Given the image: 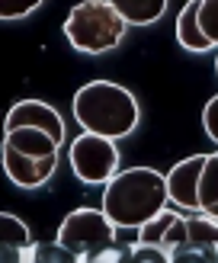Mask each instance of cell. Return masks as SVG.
<instances>
[{
  "instance_id": "obj_1",
  "label": "cell",
  "mask_w": 218,
  "mask_h": 263,
  "mask_svg": "<svg viewBox=\"0 0 218 263\" xmlns=\"http://www.w3.org/2000/svg\"><path fill=\"white\" fill-rule=\"evenodd\" d=\"M167 199V177L151 167H132L106 186L103 212L115 228H145L164 212Z\"/></svg>"
},
{
  "instance_id": "obj_2",
  "label": "cell",
  "mask_w": 218,
  "mask_h": 263,
  "mask_svg": "<svg viewBox=\"0 0 218 263\" xmlns=\"http://www.w3.org/2000/svg\"><path fill=\"white\" fill-rule=\"evenodd\" d=\"M74 119L90 135L122 138L138 125V103L125 87L109 81H90L74 97Z\"/></svg>"
},
{
  "instance_id": "obj_3",
  "label": "cell",
  "mask_w": 218,
  "mask_h": 263,
  "mask_svg": "<svg viewBox=\"0 0 218 263\" xmlns=\"http://www.w3.org/2000/svg\"><path fill=\"white\" fill-rule=\"evenodd\" d=\"M125 26L109 0H81L64 20V35L84 55H106L122 42Z\"/></svg>"
},
{
  "instance_id": "obj_4",
  "label": "cell",
  "mask_w": 218,
  "mask_h": 263,
  "mask_svg": "<svg viewBox=\"0 0 218 263\" xmlns=\"http://www.w3.org/2000/svg\"><path fill=\"white\" fill-rule=\"evenodd\" d=\"M112 238H115V225L106 218V212H93V209L71 212L61 221V231H58V241L84 260L90 254H96L100 247H106Z\"/></svg>"
},
{
  "instance_id": "obj_5",
  "label": "cell",
  "mask_w": 218,
  "mask_h": 263,
  "mask_svg": "<svg viewBox=\"0 0 218 263\" xmlns=\"http://www.w3.org/2000/svg\"><path fill=\"white\" fill-rule=\"evenodd\" d=\"M119 154H115L112 141L103 135H81L71 144V167L84 183H106L112 177Z\"/></svg>"
},
{
  "instance_id": "obj_6",
  "label": "cell",
  "mask_w": 218,
  "mask_h": 263,
  "mask_svg": "<svg viewBox=\"0 0 218 263\" xmlns=\"http://www.w3.org/2000/svg\"><path fill=\"white\" fill-rule=\"evenodd\" d=\"M205 154H192L180 161L170 174H167V193L170 199L183 209V212H199V174H202Z\"/></svg>"
},
{
  "instance_id": "obj_7",
  "label": "cell",
  "mask_w": 218,
  "mask_h": 263,
  "mask_svg": "<svg viewBox=\"0 0 218 263\" xmlns=\"http://www.w3.org/2000/svg\"><path fill=\"white\" fill-rule=\"evenodd\" d=\"M16 128H42L55 141L64 138L61 116L51 109L48 103H38V100H23V103H16V106L7 112V132H16Z\"/></svg>"
},
{
  "instance_id": "obj_8",
  "label": "cell",
  "mask_w": 218,
  "mask_h": 263,
  "mask_svg": "<svg viewBox=\"0 0 218 263\" xmlns=\"http://www.w3.org/2000/svg\"><path fill=\"white\" fill-rule=\"evenodd\" d=\"M55 164H58V157H26V154H16V151L4 148V170H7V177L23 190L42 186V183L55 174Z\"/></svg>"
},
{
  "instance_id": "obj_9",
  "label": "cell",
  "mask_w": 218,
  "mask_h": 263,
  "mask_svg": "<svg viewBox=\"0 0 218 263\" xmlns=\"http://www.w3.org/2000/svg\"><path fill=\"white\" fill-rule=\"evenodd\" d=\"M58 144L61 141H55L42 128H16V132H7L4 138V148L26 157H58Z\"/></svg>"
},
{
  "instance_id": "obj_10",
  "label": "cell",
  "mask_w": 218,
  "mask_h": 263,
  "mask_svg": "<svg viewBox=\"0 0 218 263\" xmlns=\"http://www.w3.org/2000/svg\"><path fill=\"white\" fill-rule=\"evenodd\" d=\"M199 4L202 0H189L183 4V10L176 13V39L180 45L189 48V51H209L212 48V39L202 32L199 26Z\"/></svg>"
},
{
  "instance_id": "obj_11",
  "label": "cell",
  "mask_w": 218,
  "mask_h": 263,
  "mask_svg": "<svg viewBox=\"0 0 218 263\" xmlns=\"http://www.w3.org/2000/svg\"><path fill=\"white\" fill-rule=\"evenodd\" d=\"M0 228H4V238H0V263H19V254L32 244L29 228H26L16 215H10V212H4Z\"/></svg>"
},
{
  "instance_id": "obj_12",
  "label": "cell",
  "mask_w": 218,
  "mask_h": 263,
  "mask_svg": "<svg viewBox=\"0 0 218 263\" xmlns=\"http://www.w3.org/2000/svg\"><path fill=\"white\" fill-rule=\"evenodd\" d=\"M132 241H141V228H119L106 247L87 257V263H132Z\"/></svg>"
},
{
  "instance_id": "obj_13",
  "label": "cell",
  "mask_w": 218,
  "mask_h": 263,
  "mask_svg": "<svg viewBox=\"0 0 218 263\" xmlns=\"http://www.w3.org/2000/svg\"><path fill=\"white\" fill-rule=\"evenodd\" d=\"M109 4L119 10V16L128 26H151L167 10V0H109Z\"/></svg>"
},
{
  "instance_id": "obj_14",
  "label": "cell",
  "mask_w": 218,
  "mask_h": 263,
  "mask_svg": "<svg viewBox=\"0 0 218 263\" xmlns=\"http://www.w3.org/2000/svg\"><path fill=\"white\" fill-rule=\"evenodd\" d=\"M199 212L218 218V154H205L199 174Z\"/></svg>"
},
{
  "instance_id": "obj_15",
  "label": "cell",
  "mask_w": 218,
  "mask_h": 263,
  "mask_svg": "<svg viewBox=\"0 0 218 263\" xmlns=\"http://www.w3.org/2000/svg\"><path fill=\"white\" fill-rule=\"evenodd\" d=\"M170 263H218V244L183 241L170 251Z\"/></svg>"
},
{
  "instance_id": "obj_16",
  "label": "cell",
  "mask_w": 218,
  "mask_h": 263,
  "mask_svg": "<svg viewBox=\"0 0 218 263\" xmlns=\"http://www.w3.org/2000/svg\"><path fill=\"white\" fill-rule=\"evenodd\" d=\"M77 260L81 257L68 251L61 241H42L35 244V254H32V263H77Z\"/></svg>"
},
{
  "instance_id": "obj_17",
  "label": "cell",
  "mask_w": 218,
  "mask_h": 263,
  "mask_svg": "<svg viewBox=\"0 0 218 263\" xmlns=\"http://www.w3.org/2000/svg\"><path fill=\"white\" fill-rule=\"evenodd\" d=\"M199 26L212 39V45H218V0H202L199 4Z\"/></svg>"
},
{
  "instance_id": "obj_18",
  "label": "cell",
  "mask_w": 218,
  "mask_h": 263,
  "mask_svg": "<svg viewBox=\"0 0 218 263\" xmlns=\"http://www.w3.org/2000/svg\"><path fill=\"white\" fill-rule=\"evenodd\" d=\"M35 7H42V0H0V16L19 20V16H29Z\"/></svg>"
},
{
  "instance_id": "obj_19",
  "label": "cell",
  "mask_w": 218,
  "mask_h": 263,
  "mask_svg": "<svg viewBox=\"0 0 218 263\" xmlns=\"http://www.w3.org/2000/svg\"><path fill=\"white\" fill-rule=\"evenodd\" d=\"M202 125H205V132H209V138L218 141V93L205 103V109H202Z\"/></svg>"
},
{
  "instance_id": "obj_20",
  "label": "cell",
  "mask_w": 218,
  "mask_h": 263,
  "mask_svg": "<svg viewBox=\"0 0 218 263\" xmlns=\"http://www.w3.org/2000/svg\"><path fill=\"white\" fill-rule=\"evenodd\" d=\"M132 263H170V260L164 257L161 247H145V244H141L138 251L132 254Z\"/></svg>"
},
{
  "instance_id": "obj_21",
  "label": "cell",
  "mask_w": 218,
  "mask_h": 263,
  "mask_svg": "<svg viewBox=\"0 0 218 263\" xmlns=\"http://www.w3.org/2000/svg\"><path fill=\"white\" fill-rule=\"evenodd\" d=\"M215 68H218V58H215Z\"/></svg>"
}]
</instances>
